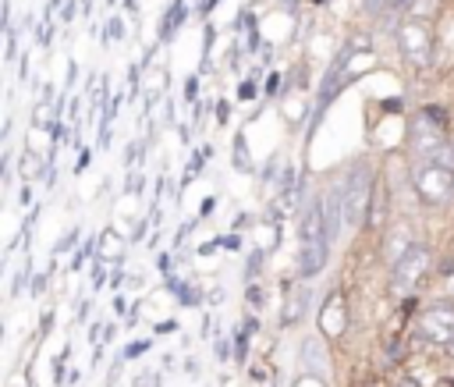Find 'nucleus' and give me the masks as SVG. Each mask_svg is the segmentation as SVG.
Listing matches in <instances>:
<instances>
[{
    "label": "nucleus",
    "instance_id": "obj_1",
    "mask_svg": "<svg viewBox=\"0 0 454 387\" xmlns=\"http://www.w3.org/2000/svg\"><path fill=\"white\" fill-rule=\"evenodd\" d=\"M404 138H408V149L419 153L422 160L436 156L450 138H447V117L440 114V107H422L408 117V128H404Z\"/></svg>",
    "mask_w": 454,
    "mask_h": 387
},
{
    "label": "nucleus",
    "instance_id": "obj_2",
    "mask_svg": "<svg viewBox=\"0 0 454 387\" xmlns=\"http://www.w3.org/2000/svg\"><path fill=\"white\" fill-rule=\"evenodd\" d=\"M411 188L422 206L436 209L454 195V167H447L440 160H419L411 167Z\"/></svg>",
    "mask_w": 454,
    "mask_h": 387
},
{
    "label": "nucleus",
    "instance_id": "obj_3",
    "mask_svg": "<svg viewBox=\"0 0 454 387\" xmlns=\"http://www.w3.org/2000/svg\"><path fill=\"white\" fill-rule=\"evenodd\" d=\"M376 199V170L369 163H355L344 178V206H348V227H362Z\"/></svg>",
    "mask_w": 454,
    "mask_h": 387
},
{
    "label": "nucleus",
    "instance_id": "obj_4",
    "mask_svg": "<svg viewBox=\"0 0 454 387\" xmlns=\"http://www.w3.org/2000/svg\"><path fill=\"white\" fill-rule=\"evenodd\" d=\"M429 263H433L429 245H426V241H415V245L390 266V291H394V295H411V291L426 280Z\"/></svg>",
    "mask_w": 454,
    "mask_h": 387
},
{
    "label": "nucleus",
    "instance_id": "obj_5",
    "mask_svg": "<svg viewBox=\"0 0 454 387\" xmlns=\"http://www.w3.org/2000/svg\"><path fill=\"white\" fill-rule=\"evenodd\" d=\"M397 43H401V53L411 67H429L433 64V28L429 21H419V18H408L401 21L397 28Z\"/></svg>",
    "mask_w": 454,
    "mask_h": 387
},
{
    "label": "nucleus",
    "instance_id": "obj_6",
    "mask_svg": "<svg viewBox=\"0 0 454 387\" xmlns=\"http://www.w3.org/2000/svg\"><path fill=\"white\" fill-rule=\"evenodd\" d=\"M419 334L429 341V344H447L454 337V305L447 302H436V305H426L419 312Z\"/></svg>",
    "mask_w": 454,
    "mask_h": 387
},
{
    "label": "nucleus",
    "instance_id": "obj_7",
    "mask_svg": "<svg viewBox=\"0 0 454 387\" xmlns=\"http://www.w3.org/2000/svg\"><path fill=\"white\" fill-rule=\"evenodd\" d=\"M344 330H348V298L340 291H333L319 309V334L323 337H344Z\"/></svg>",
    "mask_w": 454,
    "mask_h": 387
},
{
    "label": "nucleus",
    "instance_id": "obj_8",
    "mask_svg": "<svg viewBox=\"0 0 454 387\" xmlns=\"http://www.w3.org/2000/svg\"><path fill=\"white\" fill-rule=\"evenodd\" d=\"M326 252H330V241L298 245V270H301V277H316L326 266Z\"/></svg>",
    "mask_w": 454,
    "mask_h": 387
},
{
    "label": "nucleus",
    "instance_id": "obj_9",
    "mask_svg": "<svg viewBox=\"0 0 454 387\" xmlns=\"http://www.w3.org/2000/svg\"><path fill=\"white\" fill-rule=\"evenodd\" d=\"M411 245H415V238H411L408 224H401V220H397V224L387 231V238H383V256H387V263L394 266V263H397Z\"/></svg>",
    "mask_w": 454,
    "mask_h": 387
},
{
    "label": "nucleus",
    "instance_id": "obj_10",
    "mask_svg": "<svg viewBox=\"0 0 454 387\" xmlns=\"http://www.w3.org/2000/svg\"><path fill=\"white\" fill-rule=\"evenodd\" d=\"M301 366H305L309 373H316V376H323V373H326V366H330V359H326V348H323V337H309V341L301 344Z\"/></svg>",
    "mask_w": 454,
    "mask_h": 387
},
{
    "label": "nucleus",
    "instance_id": "obj_11",
    "mask_svg": "<svg viewBox=\"0 0 454 387\" xmlns=\"http://www.w3.org/2000/svg\"><path fill=\"white\" fill-rule=\"evenodd\" d=\"M305 305H309V284H301V288L291 295V302H287V312L280 316V323H287V327H291V323H298V320L305 316Z\"/></svg>",
    "mask_w": 454,
    "mask_h": 387
},
{
    "label": "nucleus",
    "instance_id": "obj_12",
    "mask_svg": "<svg viewBox=\"0 0 454 387\" xmlns=\"http://www.w3.org/2000/svg\"><path fill=\"white\" fill-rule=\"evenodd\" d=\"M181 18H184V0H174V7L163 14V25H160V39H170V36L177 32Z\"/></svg>",
    "mask_w": 454,
    "mask_h": 387
},
{
    "label": "nucleus",
    "instance_id": "obj_13",
    "mask_svg": "<svg viewBox=\"0 0 454 387\" xmlns=\"http://www.w3.org/2000/svg\"><path fill=\"white\" fill-rule=\"evenodd\" d=\"M124 249V241L114 234V231H103V259H117Z\"/></svg>",
    "mask_w": 454,
    "mask_h": 387
},
{
    "label": "nucleus",
    "instance_id": "obj_14",
    "mask_svg": "<svg viewBox=\"0 0 454 387\" xmlns=\"http://www.w3.org/2000/svg\"><path fill=\"white\" fill-rule=\"evenodd\" d=\"M21 174H25V178H39V160H35V153H25V156H21Z\"/></svg>",
    "mask_w": 454,
    "mask_h": 387
},
{
    "label": "nucleus",
    "instance_id": "obj_15",
    "mask_svg": "<svg viewBox=\"0 0 454 387\" xmlns=\"http://www.w3.org/2000/svg\"><path fill=\"white\" fill-rule=\"evenodd\" d=\"M294 387H326V383H323V376H316V373H305L301 380H294Z\"/></svg>",
    "mask_w": 454,
    "mask_h": 387
},
{
    "label": "nucleus",
    "instance_id": "obj_16",
    "mask_svg": "<svg viewBox=\"0 0 454 387\" xmlns=\"http://www.w3.org/2000/svg\"><path fill=\"white\" fill-rule=\"evenodd\" d=\"M32 121H35V124H50V121H53L50 107H46V103H39V107H35V117H32Z\"/></svg>",
    "mask_w": 454,
    "mask_h": 387
},
{
    "label": "nucleus",
    "instance_id": "obj_17",
    "mask_svg": "<svg viewBox=\"0 0 454 387\" xmlns=\"http://www.w3.org/2000/svg\"><path fill=\"white\" fill-rule=\"evenodd\" d=\"M106 25H110V39H121V36H124V28H121V21H117V18H110Z\"/></svg>",
    "mask_w": 454,
    "mask_h": 387
},
{
    "label": "nucleus",
    "instance_id": "obj_18",
    "mask_svg": "<svg viewBox=\"0 0 454 387\" xmlns=\"http://www.w3.org/2000/svg\"><path fill=\"white\" fill-rule=\"evenodd\" d=\"M248 302H252V305H262V291H259V288H248Z\"/></svg>",
    "mask_w": 454,
    "mask_h": 387
},
{
    "label": "nucleus",
    "instance_id": "obj_19",
    "mask_svg": "<svg viewBox=\"0 0 454 387\" xmlns=\"http://www.w3.org/2000/svg\"><path fill=\"white\" fill-rule=\"evenodd\" d=\"M227 351H231V344H227V341H220V344H216V355H220V359H227Z\"/></svg>",
    "mask_w": 454,
    "mask_h": 387
},
{
    "label": "nucleus",
    "instance_id": "obj_20",
    "mask_svg": "<svg viewBox=\"0 0 454 387\" xmlns=\"http://www.w3.org/2000/svg\"><path fill=\"white\" fill-rule=\"evenodd\" d=\"M443 351H447V355H450V359H454V337H450V341H447V344H443Z\"/></svg>",
    "mask_w": 454,
    "mask_h": 387
},
{
    "label": "nucleus",
    "instance_id": "obj_21",
    "mask_svg": "<svg viewBox=\"0 0 454 387\" xmlns=\"http://www.w3.org/2000/svg\"><path fill=\"white\" fill-rule=\"evenodd\" d=\"M447 284H450V291H454V273H450V280H447Z\"/></svg>",
    "mask_w": 454,
    "mask_h": 387
}]
</instances>
